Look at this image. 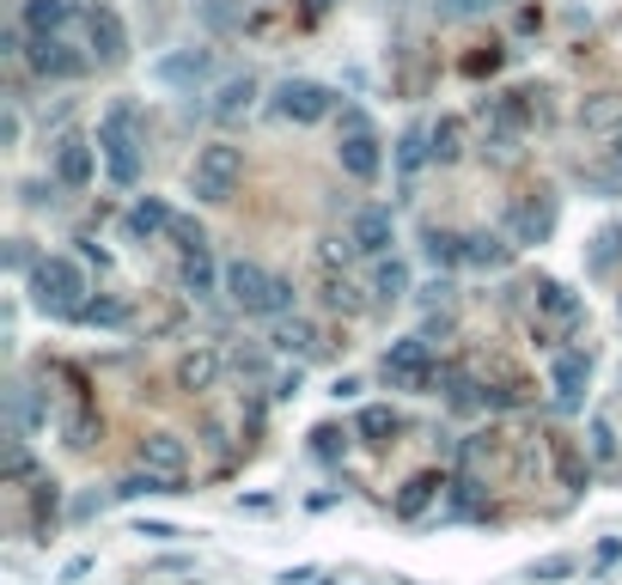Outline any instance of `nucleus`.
I'll use <instances>...</instances> for the list:
<instances>
[{"mask_svg":"<svg viewBox=\"0 0 622 585\" xmlns=\"http://www.w3.org/2000/svg\"><path fill=\"white\" fill-rule=\"evenodd\" d=\"M397 427H404V421H397V409H391V402H367V409L354 415V433L367 439V446H391V433H397Z\"/></svg>","mask_w":622,"mask_h":585,"instance_id":"25","label":"nucleus"},{"mask_svg":"<svg viewBox=\"0 0 622 585\" xmlns=\"http://www.w3.org/2000/svg\"><path fill=\"white\" fill-rule=\"evenodd\" d=\"M372 299H379V305L409 299V263H404V256H385V263L372 269Z\"/></svg>","mask_w":622,"mask_h":585,"instance_id":"26","label":"nucleus"},{"mask_svg":"<svg viewBox=\"0 0 622 585\" xmlns=\"http://www.w3.org/2000/svg\"><path fill=\"white\" fill-rule=\"evenodd\" d=\"M323 305L330 311H348V318H354V311H367V299H360V287L348 275H330L323 281Z\"/></svg>","mask_w":622,"mask_h":585,"instance_id":"30","label":"nucleus"},{"mask_svg":"<svg viewBox=\"0 0 622 585\" xmlns=\"http://www.w3.org/2000/svg\"><path fill=\"white\" fill-rule=\"evenodd\" d=\"M336 165H342V177H354V184H372V177L385 172V147H379V135H372V123H367V110H360V104H348V110H342Z\"/></svg>","mask_w":622,"mask_h":585,"instance_id":"4","label":"nucleus"},{"mask_svg":"<svg viewBox=\"0 0 622 585\" xmlns=\"http://www.w3.org/2000/svg\"><path fill=\"white\" fill-rule=\"evenodd\" d=\"M140 537L147 543H172V537H184L177 525H159V518H140Z\"/></svg>","mask_w":622,"mask_h":585,"instance_id":"39","label":"nucleus"},{"mask_svg":"<svg viewBox=\"0 0 622 585\" xmlns=\"http://www.w3.org/2000/svg\"><path fill=\"white\" fill-rule=\"evenodd\" d=\"M604 172H611L616 184H622V135H611V140H604Z\"/></svg>","mask_w":622,"mask_h":585,"instance_id":"41","label":"nucleus"},{"mask_svg":"<svg viewBox=\"0 0 622 585\" xmlns=\"http://www.w3.org/2000/svg\"><path fill=\"white\" fill-rule=\"evenodd\" d=\"M269 110L281 116V123H323V116H336V92L318 80H281L275 98H269Z\"/></svg>","mask_w":622,"mask_h":585,"instance_id":"7","label":"nucleus"},{"mask_svg":"<svg viewBox=\"0 0 622 585\" xmlns=\"http://www.w3.org/2000/svg\"><path fill=\"white\" fill-rule=\"evenodd\" d=\"M177 275H184V293H189V299H214V293H226V269H220L207 251H189Z\"/></svg>","mask_w":622,"mask_h":585,"instance_id":"21","label":"nucleus"},{"mask_svg":"<svg viewBox=\"0 0 622 585\" xmlns=\"http://www.w3.org/2000/svg\"><path fill=\"white\" fill-rule=\"evenodd\" d=\"M98 153H104L110 184H123V189L140 184V110L128 98L104 104V116H98Z\"/></svg>","mask_w":622,"mask_h":585,"instance_id":"2","label":"nucleus"},{"mask_svg":"<svg viewBox=\"0 0 622 585\" xmlns=\"http://www.w3.org/2000/svg\"><path fill=\"white\" fill-rule=\"evenodd\" d=\"M537 318L550 323L555 335L580 330V299H574V287H562V281H537Z\"/></svg>","mask_w":622,"mask_h":585,"instance_id":"19","label":"nucleus"},{"mask_svg":"<svg viewBox=\"0 0 622 585\" xmlns=\"http://www.w3.org/2000/svg\"><path fill=\"white\" fill-rule=\"evenodd\" d=\"M488 7H495V0H434L439 19H483Z\"/></svg>","mask_w":622,"mask_h":585,"instance_id":"35","label":"nucleus"},{"mask_svg":"<svg viewBox=\"0 0 622 585\" xmlns=\"http://www.w3.org/2000/svg\"><path fill=\"white\" fill-rule=\"evenodd\" d=\"M207 74H214V49H172V56L153 61V80L172 86V92H196Z\"/></svg>","mask_w":622,"mask_h":585,"instance_id":"12","label":"nucleus"},{"mask_svg":"<svg viewBox=\"0 0 622 585\" xmlns=\"http://www.w3.org/2000/svg\"><path fill=\"white\" fill-rule=\"evenodd\" d=\"M586 446H592V458H599V464H616V427H611V415H592Z\"/></svg>","mask_w":622,"mask_h":585,"instance_id":"31","label":"nucleus"},{"mask_svg":"<svg viewBox=\"0 0 622 585\" xmlns=\"http://www.w3.org/2000/svg\"><path fill=\"white\" fill-rule=\"evenodd\" d=\"M25 287H31V305L43 311V318H74L80 323L86 299H93V281H86V269L74 263V256H37L31 269H25Z\"/></svg>","mask_w":622,"mask_h":585,"instance_id":"1","label":"nucleus"},{"mask_svg":"<svg viewBox=\"0 0 622 585\" xmlns=\"http://www.w3.org/2000/svg\"><path fill=\"white\" fill-rule=\"evenodd\" d=\"M379 372H385V384L391 390H409V397H421L427 384H434V342L427 335H404V342H391L385 348V360H379Z\"/></svg>","mask_w":622,"mask_h":585,"instance_id":"6","label":"nucleus"},{"mask_svg":"<svg viewBox=\"0 0 622 585\" xmlns=\"http://www.w3.org/2000/svg\"><path fill=\"white\" fill-rule=\"evenodd\" d=\"M427 263H464V232H427Z\"/></svg>","mask_w":622,"mask_h":585,"instance_id":"32","label":"nucleus"},{"mask_svg":"<svg viewBox=\"0 0 622 585\" xmlns=\"http://www.w3.org/2000/svg\"><path fill=\"white\" fill-rule=\"evenodd\" d=\"M172 226H177V214L159 202V195H135V202H128V214H123V232L135 244H153L159 232H172Z\"/></svg>","mask_w":622,"mask_h":585,"instance_id":"17","label":"nucleus"},{"mask_svg":"<svg viewBox=\"0 0 622 585\" xmlns=\"http://www.w3.org/2000/svg\"><path fill=\"white\" fill-rule=\"evenodd\" d=\"M555 232V202L550 195H525V202H513V214H507V238L513 244H543Z\"/></svg>","mask_w":622,"mask_h":585,"instance_id":"16","label":"nucleus"},{"mask_svg":"<svg viewBox=\"0 0 622 585\" xmlns=\"http://www.w3.org/2000/svg\"><path fill=\"white\" fill-rule=\"evenodd\" d=\"M348 244H354L360 256H372V263H385L397 244V220L391 207H354V220H348Z\"/></svg>","mask_w":622,"mask_h":585,"instance_id":"11","label":"nucleus"},{"mask_svg":"<svg viewBox=\"0 0 622 585\" xmlns=\"http://www.w3.org/2000/svg\"><path fill=\"white\" fill-rule=\"evenodd\" d=\"M19 25L31 37H68L74 25H86V12L74 0H25L19 7Z\"/></svg>","mask_w":622,"mask_h":585,"instance_id":"15","label":"nucleus"},{"mask_svg":"<svg viewBox=\"0 0 622 585\" xmlns=\"http://www.w3.org/2000/svg\"><path fill=\"white\" fill-rule=\"evenodd\" d=\"M128 318H135V311H128V299H116V293L86 299V311H80V323H93V330H123Z\"/></svg>","mask_w":622,"mask_h":585,"instance_id":"28","label":"nucleus"},{"mask_svg":"<svg viewBox=\"0 0 622 585\" xmlns=\"http://www.w3.org/2000/svg\"><path fill=\"white\" fill-rule=\"evenodd\" d=\"M140 494H172V488H165L153 470H135V476H123V482H116V500H140Z\"/></svg>","mask_w":622,"mask_h":585,"instance_id":"34","label":"nucleus"},{"mask_svg":"<svg viewBox=\"0 0 622 585\" xmlns=\"http://www.w3.org/2000/svg\"><path fill=\"white\" fill-rule=\"evenodd\" d=\"M513 251H518V244L507 238V232H464V263L483 269V275L507 269V263H513Z\"/></svg>","mask_w":622,"mask_h":585,"instance_id":"20","label":"nucleus"},{"mask_svg":"<svg viewBox=\"0 0 622 585\" xmlns=\"http://www.w3.org/2000/svg\"><path fill=\"white\" fill-rule=\"evenodd\" d=\"M86 43H93V61L104 68H123L128 61V25L116 7H86Z\"/></svg>","mask_w":622,"mask_h":585,"instance_id":"10","label":"nucleus"},{"mask_svg":"<svg viewBox=\"0 0 622 585\" xmlns=\"http://www.w3.org/2000/svg\"><path fill=\"white\" fill-rule=\"evenodd\" d=\"M439 488H446V476H434V470L409 476V482H404V494H397V518H421L427 506L439 500Z\"/></svg>","mask_w":622,"mask_h":585,"instance_id":"24","label":"nucleus"},{"mask_svg":"<svg viewBox=\"0 0 622 585\" xmlns=\"http://www.w3.org/2000/svg\"><path fill=\"white\" fill-rule=\"evenodd\" d=\"M330 574H323V567H288V574H281V585H323Z\"/></svg>","mask_w":622,"mask_h":585,"instance_id":"40","label":"nucleus"},{"mask_svg":"<svg viewBox=\"0 0 622 585\" xmlns=\"http://www.w3.org/2000/svg\"><path fill=\"white\" fill-rule=\"evenodd\" d=\"M220 372H226V354H220V348H207V342H196L184 360H177V390L202 397V390L220 384Z\"/></svg>","mask_w":622,"mask_h":585,"instance_id":"18","label":"nucleus"},{"mask_svg":"<svg viewBox=\"0 0 622 585\" xmlns=\"http://www.w3.org/2000/svg\"><path fill=\"white\" fill-rule=\"evenodd\" d=\"M86 574H93V555H80V562L61 567V579H86Z\"/></svg>","mask_w":622,"mask_h":585,"instance_id":"42","label":"nucleus"},{"mask_svg":"<svg viewBox=\"0 0 622 585\" xmlns=\"http://www.w3.org/2000/svg\"><path fill=\"white\" fill-rule=\"evenodd\" d=\"M202 25L207 31H239V0H202Z\"/></svg>","mask_w":622,"mask_h":585,"instance_id":"33","label":"nucleus"},{"mask_svg":"<svg viewBox=\"0 0 622 585\" xmlns=\"http://www.w3.org/2000/svg\"><path fill=\"white\" fill-rule=\"evenodd\" d=\"M586 384H592V354H586V348H567V354H555V360H550V390H555V409H580Z\"/></svg>","mask_w":622,"mask_h":585,"instance_id":"13","label":"nucleus"},{"mask_svg":"<svg viewBox=\"0 0 622 585\" xmlns=\"http://www.w3.org/2000/svg\"><path fill=\"white\" fill-rule=\"evenodd\" d=\"M172 238H177V251H207V232L196 226V220H177V226H172Z\"/></svg>","mask_w":622,"mask_h":585,"instance_id":"37","label":"nucleus"},{"mask_svg":"<svg viewBox=\"0 0 622 585\" xmlns=\"http://www.w3.org/2000/svg\"><path fill=\"white\" fill-rule=\"evenodd\" d=\"M251 104H256V80H251V74H239V80H226V86H220V92H214V123H244V116H251Z\"/></svg>","mask_w":622,"mask_h":585,"instance_id":"23","label":"nucleus"},{"mask_svg":"<svg viewBox=\"0 0 622 585\" xmlns=\"http://www.w3.org/2000/svg\"><path fill=\"white\" fill-rule=\"evenodd\" d=\"M25 68H31L37 80H80V74L93 68V56H80L68 37H31V49H25Z\"/></svg>","mask_w":622,"mask_h":585,"instance_id":"9","label":"nucleus"},{"mask_svg":"<svg viewBox=\"0 0 622 585\" xmlns=\"http://www.w3.org/2000/svg\"><path fill=\"white\" fill-rule=\"evenodd\" d=\"M244 177V153L232 147V140H207L196 147V172H189V189H196V202H232V189H239Z\"/></svg>","mask_w":622,"mask_h":585,"instance_id":"5","label":"nucleus"},{"mask_svg":"<svg viewBox=\"0 0 622 585\" xmlns=\"http://www.w3.org/2000/svg\"><path fill=\"white\" fill-rule=\"evenodd\" d=\"M93 172H98V140L61 135L56 140V189H86Z\"/></svg>","mask_w":622,"mask_h":585,"instance_id":"14","label":"nucleus"},{"mask_svg":"<svg viewBox=\"0 0 622 585\" xmlns=\"http://www.w3.org/2000/svg\"><path fill=\"white\" fill-rule=\"evenodd\" d=\"M275 348H281V354H318L323 335H318V323H311V318H281L275 323Z\"/></svg>","mask_w":622,"mask_h":585,"instance_id":"27","label":"nucleus"},{"mask_svg":"<svg viewBox=\"0 0 622 585\" xmlns=\"http://www.w3.org/2000/svg\"><path fill=\"white\" fill-rule=\"evenodd\" d=\"M580 128L586 135H622V92H592L586 104H580Z\"/></svg>","mask_w":622,"mask_h":585,"instance_id":"22","label":"nucleus"},{"mask_svg":"<svg viewBox=\"0 0 622 585\" xmlns=\"http://www.w3.org/2000/svg\"><path fill=\"white\" fill-rule=\"evenodd\" d=\"M135 458H140V470H153L172 494H184V482H189V446L177 433H147L135 446Z\"/></svg>","mask_w":622,"mask_h":585,"instance_id":"8","label":"nucleus"},{"mask_svg":"<svg viewBox=\"0 0 622 585\" xmlns=\"http://www.w3.org/2000/svg\"><path fill=\"white\" fill-rule=\"evenodd\" d=\"M567 574H574V555H543V562L531 567V579H543V585H550V579H567Z\"/></svg>","mask_w":622,"mask_h":585,"instance_id":"36","label":"nucleus"},{"mask_svg":"<svg viewBox=\"0 0 622 585\" xmlns=\"http://www.w3.org/2000/svg\"><path fill=\"white\" fill-rule=\"evenodd\" d=\"M31 513H37V525H43V518H56V482H37V494H31Z\"/></svg>","mask_w":622,"mask_h":585,"instance_id":"38","label":"nucleus"},{"mask_svg":"<svg viewBox=\"0 0 622 585\" xmlns=\"http://www.w3.org/2000/svg\"><path fill=\"white\" fill-rule=\"evenodd\" d=\"M427 135H434V165H451L464 153V123H458V116H439V123H427Z\"/></svg>","mask_w":622,"mask_h":585,"instance_id":"29","label":"nucleus"},{"mask_svg":"<svg viewBox=\"0 0 622 585\" xmlns=\"http://www.w3.org/2000/svg\"><path fill=\"white\" fill-rule=\"evenodd\" d=\"M226 299L244 311V318H293V281L269 275L263 263H226Z\"/></svg>","mask_w":622,"mask_h":585,"instance_id":"3","label":"nucleus"}]
</instances>
